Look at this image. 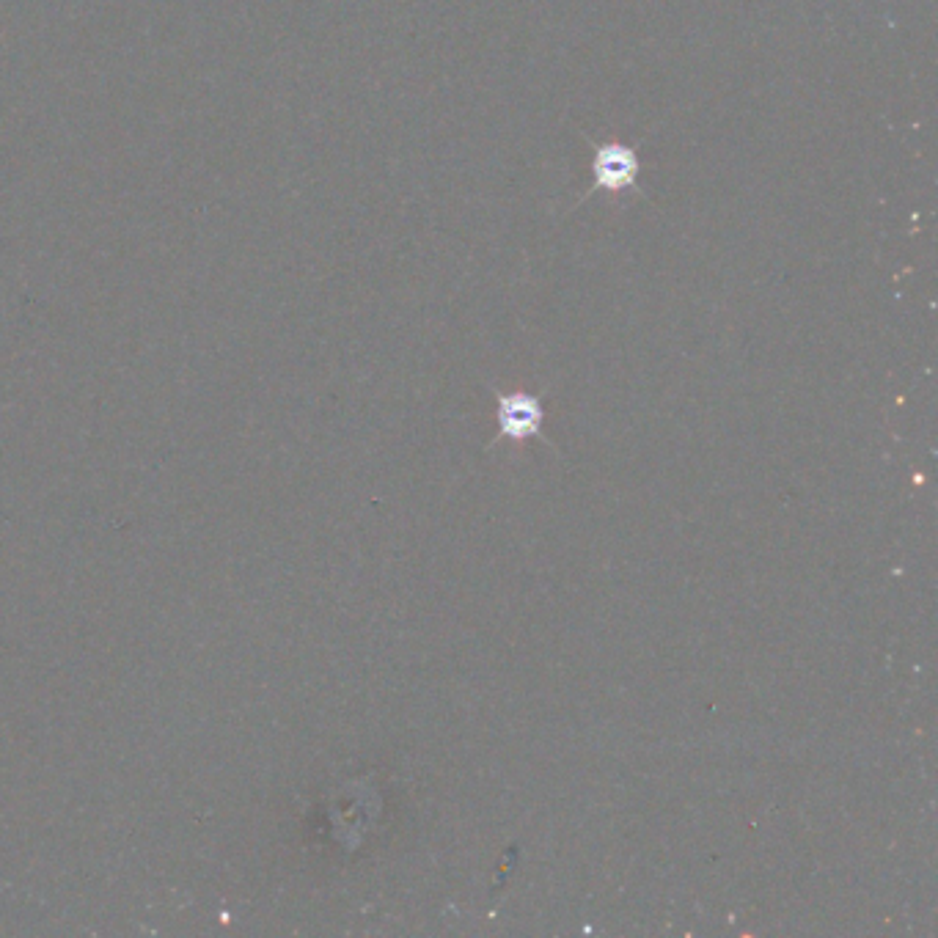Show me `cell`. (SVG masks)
Here are the masks:
<instances>
[{"label":"cell","mask_w":938,"mask_h":938,"mask_svg":"<svg viewBox=\"0 0 938 938\" xmlns=\"http://www.w3.org/2000/svg\"><path fill=\"white\" fill-rule=\"evenodd\" d=\"M592 179H595V188L608 190V193L633 188L639 179V157L628 146L603 144L592 160Z\"/></svg>","instance_id":"obj_1"}]
</instances>
